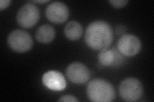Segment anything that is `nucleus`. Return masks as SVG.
Returning <instances> with one entry per match:
<instances>
[{
    "label": "nucleus",
    "instance_id": "nucleus-7",
    "mask_svg": "<svg viewBox=\"0 0 154 102\" xmlns=\"http://www.w3.org/2000/svg\"><path fill=\"white\" fill-rule=\"evenodd\" d=\"M69 8L66 4L60 1L51 3L46 8V16L50 22L62 24L68 19Z\"/></svg>",
    "mask_w": 154,
    "mask_h": 102
},
{
    "label": "nucleus",
    "instance_id": "nucleus-13",
    "mask_svg": "<svg viewBox=\"0 0 154 102\" xmlns=\"http://www.w3.org/2000/svg\"><path fill=\"white\" fill-rule=\"evenodd\" d=\"M128 3V1L127 0H110L109 1V3L111 4L113 7L116 8H122L125 7Z\"/></svg>",
    "mask_w": 154,
    "mask_h": 102
},
{
    "label": "nucleus",
    "instance_id": "nucleus-9",
    "mask_svg": "<svg viewBox=\"0 0 154 102\" xmlns=\"http://www.w3.org/2000/svg\"><path fill=\"white\" fill-rule=\"evenodd\" d=\"M99 64L102 66H110L112 68L121 66L124 61L123 56L116 48L112 49H106L100 51L98 55Z\"/></svg>",
    "mask_w": 154,
    "mask_h": 102
},
{
    "label": "nucleus",
    "instance_id": "nucleus-10",
    "mask_svg": "<svg viewBox=\"0 0 154 102\" xmlns=\"http://www.w3.org/2000/svg\"><path fill=\"white\" fill-rule=\"evenodd\" d=\"M42 84L48 89L55 91H63L67 86L65 77L56 70L46 71L42 77Z\"/></svg>",
    "mask_w": 154,
    "mask_h": 102
},
{
    "label": "nucleus",
    "instance_id": "nucleus-1",
    "mask_svg": "<svg viewBox=\"0 0 154 102\" xmlns=\"http://www.w3.org/2000/svg\"><path fill=\"white\" fill-rule=\"evenodd\" d=\"M113 41V30L107 22L95 21L88 26L85 42L91 49L102 51L108 48Z\"/></svg>",
    "mask_w": 154,
    "mask_h": 102
},
{
    "label": "nucleus",
    "instance_id": "nucleus-3",
    "mask_svg": "<svg viewBox=\"0 0 154 102\" xmlns=\"http://www.w3.org/2000/svg\"><path fill=\"white\" fill-rule=\"evenodd\" d=\"M119 93L122 99L126 101H136L143 93V86L141 81L134 77L124 79L119 85Z\"/></svg>",
    "mask_w": 154,
    "mask_h": 102
},
{
    "label": "nucleus",
    "instance_id": "nucleus-11",
    "mask_svg": "<svg viewBox=\"0 0 154 102\" xmlns=\"http://www.w3.org/2000/svg\"><path fill=\"white\" fill-rule=\"evenodd\" d=\"M55 30L49 24H43L36 31V40L42 43H48L51 42L55 37Z\"/></svg>",
    "mask_w": 154,
    "mask_h": 102
},
{
    "label": "nucleus",
    "instance_id": "nucleus-4",
    "mask_svg": "<svg viewBox=\"0 0 154 102\" xmlns=\"http://www.w3.org/2000/svg\"><path fill=\"white\" fill-rule=\"evenodd\" d=\"M8 45L14 51L23 53L30 51L33 47V40L28 32L21 30L12 31L7 38Z\"/></svg>",
    "mask_w": 154,
    "mask_h": 102
},
{
    "label": "nucleus",
    "instance_id": "nucleus-8",
    "mask_svg": "<svg viewBox=\"0 0 154 102\" xmlns=\"http://www.w3.org/2000/svg\"><path fill=\"white\" fill-rule=\"evenodd\" d=\"M66 75L71 82L76 84H84L90 77V71L83 63L75 62L70 64L66 69Z\"/></svg>",
    "mask_w": 154,
    "mask_h": 102
},
{
    "label": "nucleus",
    "instance_id": "nucleus-17",
    "mask_svg": "<svg viewBox=\"0 0 154 102\" xmlns=\"http://www.w3.org/2000/svg\"><path fill=\"white\" fill-rule=\"evenodd\" d=\"M49 1H46V0H45V1H35L34 2L35 3H48Z\"/></svg>",
    "mask_w": 154,
    "mask_h": 102
},
{
    "label": "nucleus",
    "instance_id": "nucleus-2",
    "mask_svg": "<svg viewBox=\"0 0 154 102\" xmlns=\"http://www.w3.org/2000/svg\"><path fill=\"white\" fill-rule=\"evenodd\" d=\"M88 98L94 102H110L116 98L113 86L107 80L95 79L89 82L87 87Z\"/></svg>",
    "mask_w": 154,
    "mask_h": 102
},
{
    "label": "nucleus",
    "instance_id": "nucleus-6",
    "mask_svg": "<svg viewBox=\"0 0 154 102\" xmlns=\"http://www.w3.org/2000/svg\"><path fill=\"white\" fill-rule=\"evenodd\" d=\"M117 47L123 56L132 57L140 52L141 42L136 35L126 34L120 37L117 43Z\"/></svg>",
    "mask_w": 154,
    "mask_h": 102
},
{
    "label": "nucleus",
    "instance_id": "nucleus-16",
    "mask_svg": "<svg viewBox=\"0 0 154 102\" xmlns=\"http://www.w3.org/2000/svg\"><path fill=\"white\" fill-rule=\"evenodd\" d=\"M11 2L12 1H9V0H1L0 1V10H3V9L7 8L8 7H9Z\"/></svg>",
    "mask_w": 154,
    "mask_h": 102
},
{
    "label": "nucleus",
    "instance_id": "nucleus-5",
    "mask_svg": "<svg viewBox=\"0 0 154 102\" xmlns=\"http://www.w3.org/2000/svg\"><path fill=\"white\" fill-rule=\"evenodd\" d=\"M40 19V12L38 7L32 3H27L19 10L16 21L23 28H31L34 26Z\"/></svg>",
    "mask_w": 154,
    "mask_h": 102
},
{
    "label": "nucleus",
    "instance_id": "nucleus-12",
    "mask_svg": "<svg viewBox=\"0 0 154 102\" xmlns=\"http://www.w3.org/2000/svg\"><path fill=\"white\" fill-rule=\"evenodd\" d=\"M64 34L66 38L70 40H78L82 36L83 28L79 22L72 21L67 23L66 26Z\"/></svg>",
    "mask_w": 154,
    "mask_h": 102
},
{
    "label": "nucleus",
    "instance_id": "nucleus-15",
    "mask_svg": "<svg viewBox=\"0 0 154 102\" xmlns=\"http://www.w3.org/2000/svg\"><path fill=\"white\" fill-rule=\"evenodd\" d=\"M127 31V28L124 25H122V24H119L116 26V31L117 35L123 36L125 35V33Z\"/></svg>",
    "mask_w": 154,
    "mask_h": 102
},
{
    "label": "nucleus",
    "instance_id": "nucleus-14",
    "mask_svg": "<svg viewBox=\"0 0 154 102\" xmlns=\"http://www.w3.org/2000/svg\"><path fill=\"white\" fill-rule=\"evenodd\" d=\"M59 101H69V102H76L79 101V100L77 99L75 96L67 95L61 96L60 99L58 100Z\"/></svg>",
    "mask_w": 154,
    "mask_h": 102
}]
</instances>
